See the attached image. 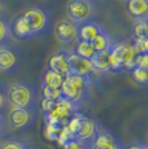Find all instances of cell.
Returning a JSON list of instances; mask_svg holds the SVG:
<instances>
[{
  "instance_id": "10",
  "label": "cell",
  "mask_w": 148,
  "mask_h": 149,
  "mask_svg": "<svg viewBox=\"0 0 148 149\" xmlns=\"http://www.w3.org/2000/svg\"><path fill=\"white\" fill-rule=\"evenodd\" d=\"M19 55L17 50L8 46L0 47V71L5 74H11L19 67Z\"/></svg>"
},
{
  "instance_id": "7",
  "label": "cell",
  "mask_w": 148,
  "mask_h": 149,
  "mask_svg": "<svg viewBox=\"0 0 148 149\" xmlns=\"http://www.w3.org/2000/svg\"><path fill=\"white\" fill-rule=\"evenodd\" d=\"M74 138L79 140H93L97 131L99 125L93 120L84 116L82 113H77L66 126Z\"/></svg>"
},
{
  "instance_id": "19",
  "label": "cell",
  "mask_w": 148,
  "mask_h": 149,
  "mask_svg": "<svg viewBox=\"0 0 148 149\" xmlns=\"http://www.w3.org/2000/svg\"><path fill=\"white\" fill-rule=\"evenodd\" d=\"M91 44H93L96 52H99V51H105V50L111 49L116 45V42L114 41V39L109 36V33L105 29L94 39L91 41Z\"/></svg>"
},
{
  "instance_id": "29",
  "label": "cell",
  "mask_w": 148,
  "mask_h": 149,
  "mask_svg": "<svg viewBox=\"0 0 148 149\" xmlns=\"http://www.w3.org/2000/svg\"><path fill=\"white\" fill-rule=\"evenodd\" d=\"M134 47H135L136 51L138 54H148V39L144 40V39H136L134 41Z\"/></svg>"
},
{
  "instance_id": "34",
  "label": "cell",
  "mask_w": 148,
  "mask_h": 149,
  "mask_svg": "<svg viewBox=\"0 0 148 149\" xmlns=\"http://www.w3.org/2000/svg\"><path fill=\"white\" fill-rule=\"evenodd\" d=\"M8 125V121H7V117L3 116V115H0V137L3 136V131H5V128Z\"/></svg>"
},
{
  "instance_id": "1",
  "label": "cell",
  "mask_w": 148,
  "mask_h": 149,
  "mask_svg": "<svg viewBox=\"0 0 148 149\" xmlns=\"http://www.w3.org/2000/svg\"><path fill=\"white\" fill-rule=\"evenodd\" d=\"M7 97L13 108H37V89L29 81L20 80L10 84L7 88Z\"/></svg>"
},
{
  "instance_id": "28",
  "label": "cell",
  "mask_w": 148,
  "mask_h": 149,
  "mask_svg": "<svg viewBox=\"0 0 148 149\" xmlns=\"http://www.w3.org/2000/svg\"><path fill=\"white\" fill-rule=\"evenodd\" d=\"M9 101H8V97H7V89L0 87V115L6 116L8 109H9Z\"/></svg>"
},
{
  "instance_id": "31",
  "label": "cell",
  "mask_w": 148,
  "mask_h": 149,
  "mask_svg": "<svg viewBox=\"0 0 148 149\" xmlns=\"http://www.w3.org/2000/svg\"><path fill=\"white\" fill-rule=\"evenodd\" d=\"M57 101L55 100H49V99H43L41 101V108H43V113H48L51 112L55 109Z\"/></svg>"
},
{
  "instance_id": "4",
  "label": "cell",
  "mask_w": 148,
  "mask_h": 149,
  "mask_svg": "<svg viewBox=\"0 0 148 149\" xmlns=\"http://www.w3.org/2000/svg\"><path fill=\"white\" fill-rule=\"evenodd\" d=\"M69 20L77 26L95 21L97 16V7L94 0H69L67 5Z\"/></svg>"
},
{
  "instance_id": "18",
  "label": "cell",
  "mask_w": 148,
  "mask_h": 149,
  "mask_svg": "<svg viewBox=\"0 0 148 149\" xmlns=\"http://www.w3.org/2000/svg\"><path fill=\"white\" fill-rule=\"evenodd\" d=\"M65 77L61 74L52 71L51 69H46L41 74V87H49L55 89H61V86L65 81Z\"/></svg>"
},
{
  "instance_id": "13",
  "label": "cell",
  "mask_w": 148,
  "mask_h": 149,
  "mask_svg": "<svg viewBox=\"0 0 148 149\" xmlns=\"http://www.w3.org/2000/svg\"><path fill=\"white\" fill-rule=\"evenodd\" d=\"M128 13L137 22L148 20V1L147 0H128Z\"/></svg>"
},
{
  "instance_id": "5",
  "label": "cell",
  "mask_w": 148,
  "mask_h": 149,
  "mask_svg": "<svg viewBox=\"0 0 148 149\" xmlns=\"http://www.w3.org/2000/svg\"><path fill=\"white\" fill-rule=\"evenodd\" d=\"M37 108H13L8 112V127L16 134L29 130L36 124Z\"/></svg>"
},
{
  "instance_id": "30",
  "label": "cell",
  "mask_w": 148,
  "mask_h": 149,
  "mask_svg": "<svg viewBox=\"0 0 148 149\" xmlns=\"http://www.w3.org/2000/svg\"><path fill=\"white\" fill-rule=\"evenodd\" d=\"M89 140H79V139H73L71 141L66 143L65 146H62L64 149H81L85 147V145L88 143Z\"/></svg>"
},
{
  "instance_id": "24",
  "label": "cell",
  "mask_w": 148,
  "mask_h": 149,
  "mask_svg": "<svg viewBox=\"0 0 148 149\" xmlns=\"http://www.w3.org/2000/svg\"><path fill=\"white\" fill-rule=\"evenodd\" d=\"M62 129H64V126H60V125L46 124L45 134H46V137H47L48 139L58 141V138H59V136H60Z\"/></svg>"
},
{
  "instance_id": "11",
  "label": "cell",
  "mask_w": 148,
  "mask_h": 149,
  "mask_svg": "<svg viewBox=\"0 0 148 149\" xmlns=\"http://www.w3.org/2000/svg\"><path fill=\"white\" fill-rule=\"evenodd\" d=\"M48 69H51L57 74H61L65 78L71 74L70 61H69V50L57 51L51 55L48 60Z\"/></svg>"
},
{
  "instance_id": "14",
  "label": "cell",
  "mask_w": 148,
  "mask_h": 149,
  "mask_svg": "<svg viewBox=\"0 0 148 149\" xmlns=\"http://www.w3.org/2000/svg\"><path fill=\"white\" fill-rule=\"evenodd\" d=\"M61 93L62 97L65 99L70 100V101H73V102H75V104H77V105L79 106L88 98L68 78H66L65 81H64V84H62Z\"/></svg>"
},
{
  "instance_id": "25",
  "label": "cell",
  "mask_w": 148,
  "mask_h": 149,
  "mask_svg": "<svg viewBox=\"0 0 148 149\" xmlns=\"http://www.w3.org/2000/svg\"><path fill=\"white\" fill-rule=\"evenodd\" d=\"M0 149H31V147L24 140L8 139L0 145Z\"/></svg>"
},
{
  "instance_id": "36",
  "label": "cell",
  "mask_w": 148,
  "mask_h": 149,
  "mask_svg": "<svg viewBox=\"0 0 148 149\" xmlns=\"http://www.w3.org/2000/svg\"><path fill=\"white\" fill-rule=\"evenodd\" d=\"M93 141H94V139L93 140H89V141L85 145V147L81 149H93Z\"/></svg>"
},
{
  "instance_id": "38",
  "label": "cell",
  "mask_w": 148,
  "mask_h": 149,
  "mask_svg": "<svg viewBox=\"0 0 148 149\" xmlns=\"http://www.w3.org/2000/svg\"><path fill=\"white\" fill-rule=\"evenodd\" d=\"M147 24H148V20H147Z\"/></svg>"
},
{
  "instance_id": "12",
  "label": "cell",
  "mask_w": 148,
  "mask_h": 149,
  "mask_svg": "<svg viewBox=\"0 0 148 149\" xmlns=\"http://www.w3.org/2000/svg\"><path fill=\"white\" fill-rule=\"evenodd\" d=\"M69 61H70V68H71L73 74L90 77V74L95 72L91 60L78 56L73 50L69 51Z\"/></svg>"
},
{
  "instance_id": "3",
  "label": "cell",
  "mask_w": 148,
  "mask_h": 149,
  "mask_svg": "<svg viewBox=\"0 0 148 149\" xmlns=\"http://www.w3.org/2000/svg\"><path fill=\"white\" fill-rule=\"evenodd\" d=\"M21 16L29 25L34 37L48 32L54 21V17L49 10L41 6L29 7L21 13Z\"/></svg>"
},
{
  "instance_id": "22",
  "label": "cell",
  "mask_w": 148,
  "mask_h": 149,
  "mask_svg": "<svg viewBox=\"0 0 148 149\" xmlns=\"http://www.w3.org/2000/svg\"><path fill=\"white\" fill-rule=\"evenodd\" d=\"M73 51L75 54H77L78 56L89 59V60L96 54V50L94 48L93 44L89 42V41H84V40H78V42L76 44V47H75V49Z\"/></svg>"
},
{
  "instance_id": "16",
  "label": "cell",
  "mask_w": 148,
  "mask_h": 149,
  "mask_svg": "<svg viewBox=\"0 0 148 149\" xmlns=\"http://www.w3.org/2000/svg\"><path fill=\"white\" fill-rule=\"evenodd\" d=\"M78 30H79V40L91 42L100 32L105 30V28H103L98 22L91 21L78 26Z\"/></svg>"
},
{
  "instance_id": "6",
  "label": "cell",
  "mask_w": 148,
  "mask_h": 149,
  "mask_svg": "<svg viewBox=\"0 0 148 149\" xmlns=\"http://www.w3.org/2000/svg\"><path fill=\"white\" fill-rule=\"evenodd\" d=\"M80 106L75 104L70 100L65 99L62 97L60 100L57 101L55 109L51 112L43 113V119L46 124L60 125L66 127L67 124L75 117L77 113H79Z\"/></svg>"
},
{
  "instance_id": "8",
  "label": "cell",
  "mask_w": 148,
  "mask_h": 149,
  "mask_svg": "<svg viewBox=\"0 0 148 149\" xmlns=\"http://www.w3.org/2000/svg\"><path fill=\"white\" fill-rule=\"evenodd\" d=\"M55 35L58 41L65 46H73L79 40L78 26L71 20H61L55 27Z\"/></svg>"
},
{
  "instance_id": "21",
  "label": "cell",
  "mask_w": 148,
  "mask_h": 149,
  "mask_svg": "<svg viewBox=\"0 0 148 149\" xmlns=\"http://www.w3.org/2000/svg\"><path fill=\"white\" fill-rule=\"evenodd\" d=\"M69 80L74 84L76 87L80 90L86 97L89 96V91L91 88V78L88 76H79V74H69L68 77Z\"/></svg>"
},
{
  "instance_id": "39",
  "label": "cell",
  "mask_w": 148,
  "mask_h": 149,
  "mask_svg": "<svg viewBox=\"0 0 148 149\" xmlns=\"http://www.w3.org/2000/svg\"><path fill=\"white\" fill-rule=\"evenodd\" d=\"M147 1H148V0H147Z\"/></svg>"
},
{
  "instance_id": "15",
  "label": "cell",
  "mask_w": 148,
  "mask_h": 149,
  "mask_svg": "<svg viewBox=\"0 0 148 149\" xmlns=\"http://www.w3.org/2000/svg\"><path fill=\"white\" fill-rule=\"evenodd\" d=\"M111 49L96 52L95 56L90 59L91 63H93L94 69H95V72H107V71H111V65H110Z\"/></svg>"
},
{
  "instance_id": "37",
  "label": "cell",
  "mask_w": 148,
  "mask_h": 149,
  "mask_svg": "<svg viewBox=\"0 0 148 149\" xmlns=\"http://www.w3.org/2000/svg\"><path fill=\"white\" fill-rule=\"evenodd\" d=\"M125 1H128V0H125Z\"/></svg>"
},
{
  "instance_id": "2",
  "label": "cell",
  "mask_w": 148,
  "mask_h": 149,
  "mask_svg": "<svg viewBox=\"0 0 148 149\" xmlns=\"http://www.w3.org/2000/svg\"><path fill=\"white\" fill-rule=\"evenodd\" d=\"M138 52L133 44H116L110 51V65L112 72L123 70L131 71L136 67V59Z\"/></svg>"
},
{
  "instance_id": "26",
  "label": "cell",
  "mask_w": 148,
  "mask_h": 149,
  "mask_svg": "<svg viewBox=\"0 0 148 149\" xmlns=\"http://www.w3.org/2000/svg\"><path fill=\"white\" fill-rule=\"evenodd\" d=\"M41 93H43V99H49L58 101L62 98L61 89H55L49 87H41Z\"/></svg>"
},
{
  "instance_id": "17",
  "label": "cell",
  "mask_w": 148,
  "mask_h": 149,
  "mask_svg": "<svg viewBox=\"0 0 148 149\" xmlns=\"http://www.w3.org/2000/svg\"><path fill=\"white\" fill-rule=\"evenodd\" d=\"M11 28H13V33L15 38H18V39H30V38H34V33L31 31L30 27H29V25L27 24V21L24 19V17L21 15L13 21Z\"/></svg>"
},
{
  "instance_id": "20",
  "label": "cell",
  "mask_w": 148,
  "mask_h": 149,
  "mask_svg": "<svg viewBox=\"0 0 148 149\" xmlns=\"http://www.w3.org/2000/svg\"><path fill=\"white\" fill-rule=\"evenodd\" d=\"M11 21L9 18L5 16H0V47L1 46H8L9 41L13 39V28H11Z\"/></svg>"
},
{
  "instance_id": "27",
  "label": "cell",
  "mask_w": 148,
  "mask_h": 149,
  "mask_svg": "<svg viewBox=\"0 0 148 149\" xmlns=\"http://www.w3.org/2000/svg\"><path fill=\"white\" fill-rule=\"evenodd\" d=\"M135 38L136 39H148V24L147 21L137 22L135 26Z\"/></svg>"
},
{
  "instance_id": "32",
  "label": "cell",
  "mask_w": 148,
  "mask_h": 149,
  "mask_svg": "<svg viewBox=\"0 0 148 149\" xmlns=\"http://www.w3.org/2000/svg\"><path fill=\"white\" fill-rule=\"evenodd\" d=\"M136 67L148 69V54H138L136 59Z\"/></svg>"
},
{
  "instance_id": "40",
  "label": "cell",
  "mask_w": 148,
  "mask_h": 149,
  "mask_svg": "<svg viewBox=\"0 0 148 149\" xmlns=\"http://www.w3.org/2000/svg\"></svg>"
},
{
  "instance_id": "35",
  "label": "cell",
  "mask_w": 148,
  "mask_h": 149,
  "mask_svg": "<svg viewBox=\"0 0 148 149\" xmlns=\"http://www.w3.org/2000/svg\"><path fill=\"white\" fill-rule=\"evenodd\" d=\"M7 11V3L5 0H0V16H3Z\"/></svg>"
},
{
  "instance_id": "9",
  "label": "cell",
  "mask_w": 148,
  "mask_h": 149,
  "mask_svg": "<svg viewBox=\"0 0 148 149\" xmlns=\"http://www.w3.org/2000/svg\"><path fill=\"white\" fill-rule=\"evenodd\" d=\"M93 149H124V145L121 139L115 132L99 126L94 138Z\"/></svg>"
},
{
  "instance_id": "33",
  "label": "cell",
  "mask_w": 148,
  "mask_h": 149,
  "mask_svg": "<svg viewBox=\"0 0 148 149\" xmlns=\"http://www.w3.org/2000/svg\"><path fill=\"white\" fill-rule=\"evenodd\" d=\"M124 149H148V143L145 141H133L124 146Z\"/></svg>"
},
{
  "instance_id": "23",
  "label": "cell",
  "mask_w": 148,
  "mask_h": 149,
  "mask_svg": "<svg viewBox=\"0 0 148 149\" xmlns=\"http://www.w3.org/2000/svg\"><path fill=\"white\" fill-rule=\"evenodd\" d=\"M131 77L137 85L139 86H147L148 85V69L135 67L131 71Z\"/></svg>"
}]
</instances>
